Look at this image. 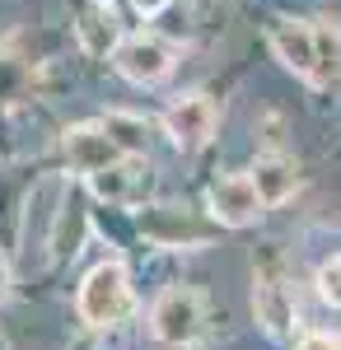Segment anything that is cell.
Returning a JSON list of instances; mask_svg holds the SVG:
<instances>
[{
    "mask_svg": "<svg viewBox=\"0 0 341 350\" xmlns=\"http://www.w3.org/2000/svg\"><path fill=\"white\" fill-rule=\"evenodd\" d=\"M71 173H42L24 196V211H19V234H14V247H19V262L28 271L47 267L52 262V243L56 229H61V215H66V201H71Z\"/></svg>",
    "mask_w": 341,
    "mask_h": 350,
    "instance_id": "1",
    "label": "cell"
},
{
    "mask_svg": "<svg viewBox=\"0 0 341 350\" xmlns=\"http://www.w3.org/2000/svg\"><path fill=\"white\" fill-rule=\"evenodd\" d=\"M131 308H136V285H131V267L122 257H103L79 275L75 318L89 332H117L131 318Z\"/></svg>",
    "mask_w": 341,
    "mask_h": 350,
    "instance_id": "2",
    "label": "cell"
},
{
    "mask_svg": "<svg viewBox=\"0 0 341 350\" xmlns=\"http://www.w3.org/2000/svg\"><path fill=\"white\" fill-rule=\"evenodd\" d=\"M131 229L140 243H150L159 252H201L215 243L220 224L201 211H192L183 201H145L140 211H131Z\"/></svg>",
    "mask_w": 341,
    "mask_h": 350,
    "instance_id": "3",
    "label": "cell"
},
{
    "mask_svg": "<svg viewBox=\"0 0 341 350\" xmlns=\"http://www.w3.org/2000/svg\"><path fill=\"white\" fill-rule=\"evenodd\" d=\"M253 318L271 341H294L299 295H294V275H290L286 257L276 247L253 252Z\"/></svg>",
    "mask_w": 341,
    "mask_h": 350,
    "instance_id": "4",
    "label": "cell"
},
{
    "mask_svg": "<svg viewBox=\"0 0 341 350\" xmlns=\"http://www.w3.org/2000/svg\"><path fill=\"white\" fill-rule=\"evenodd\" d=\"M145 323H150L155 346L192 350L201 336H206V295H201L197 285H168V290L155 295Z\"/></svg>",
    "mask_w": 341,
    "mask_h": 350,
    "instance_id": "5",
    "label": "cell"
},
{
    "mask_svg": "<svg viewBox=\"0 0 341 350\" xmlns=\"http://www.w3.org/2000/svg\"><path fill=\"white\" fill-rule=\"evenodd\" d=\"M84 191L94 206L103 211H140L145 201H155V163L145 154H127V159L108 163L103 173H89L84 178Z\"/></svg>",
    "mask_w": 341,
    "mask_h": 350,
    "instance_id": "6",
    "label": "cell"
},
{
    "mask_svg": "<svg viewBox=\"0 0 341 350\" xmlns=\"http://www.w3.org/2000/svg\"><path fill=\"white\" fill-rule=\"evenodd\" d=\"M112 66H117V75L127 84L150 89V84H164L173 75V47L159 33H127L117 42V52H112Z\"/></svg>",
    "mask_w": 341,
    "mask_h": 350,
    "instance_id": "7",
    "label": "cell"
},
{
    "mask_svg": "<svg viewBox=\"0 0 341 350\" xmlns=\"http://www.w3.org/2000/svg\"><path fill=\"white\" fill-rule=\"evenodd\" d=\"M61 159H66V173L89 178V173H103L108 163L127 159V150L108 135L103 122H75L61 131Z\"/></svg>",
    "mask_w": 341,
    "mask_h": 350,
    "instance_id": "8",
    "label": "cell"
},
{
    "mask_svg": "<svg viewBox=\"0 0 341 350\" xmlns=\"http://www.w3.org/2000/svg\"><path fill=\"white\" fill-rule=\"evenodd\" d=\"M262 196L253 187L248 173H225L206 187V215L220 224V229H248L262 219Z\"/></svg>",
    "mask_w": 341,
    "mask_h": 350,
    "instance_id": "9",
    "label": "cell"
},
{
    "mask_svg": "<svg viewBox=\"0 0 341 350\" xmlns=\"http://www.w3.org/2000/svg\"><path fill=\"white\" fill-rule=\"evenodd\" d=\"M215 126H220V112H215V103L206 94H183V98H173V108L164 112V135L183 154L206 150L215 140Z\"/></svg>",
    "mask_w": 341,
    "mask_h": 350,
    "instance_id": "10",
    "label": "cell"
},
{
    "mask_svg": "<svg viewBox=\"0 0 341 350\" xmlns=\"http://www.w3.org/2000/svg\"><path fill=\"white\" fill-rule=\"evenodd\" d=\"M266 42H271V52L276 61L294 70L304 84H314L318 89V33H314V19H276L271 33H266Z\"/></svg>",
    "mask_w": 341,
    "mask_h": 350,
    "instance_id": "11",
    "label": "cell"
},
{
    "mask_svg": "<svg viewBox=\"0 0 341 350\" xmlns=\"http://www.w3.org/2000/svg\"><path fill=\"white\" fill-rule=\"evenodd\" d=\"M248 178H253V187L262 196V206H286L290 196L299 191V163L290 154H281V150H266L248 168Z\"/></svg>",
    "mask_w": 341,
    "mask_h": 350,
    "instance_id": "12",
    "label": "cell"
},
{
    "mask_svg": "<svg viewBox=\"0 0 341 350\" xmlns=\"http://www.w3.org/2000/svg\"><path fill=\"white\" fill-rule=\"evenodd\" d=\"M75 38H79V47H84L89 56H112L127 33H122V24H117V14H112L108 0H84V5H79Z\"/></svg>",
    "mask_w": 341,
    "mask_h": 350,
    "instance_id": "13",
    "label": "cell"
},
{
    "mask_svg": "<svg viewBox=\"0 0 341 350\" xmlns=\"http://www.w3.org/2000/svg\"><path fill=\"white\" fill-rule=\"evenodd\" d=\"M108 126V135L127 150V154H145V145H150V131H155V122L150 117H140V112H108L99 117Z\"/></svg>",
    "mask_w": 341,
    "mask_h": 350,
    "instance_id": "14",
    "label": "cell"
},
{
    "mask_svg": "<svg viewBox=\"0 0 341 350\" xmlns=\"http://www.w3.org/2000/svg\"><path fill=\"white\" fill-rule=\"evenodd\" d=\"M318 33V89L341 80V28L337 19H314Z\"/></svg>",
    "mask_w": 341,
    "mask_h": 350,
    "instance_id": "15",
    "label": "cell"
},
{
    "mask_svg": "<svg viewBox=\"0 0 341 350\" xmlns=\"http://www.w3.org/2000/svg\"><path fill=\"white\" fill-rule=\"evenodd\" d=\"M314 295L327 304V308H337L341 313V252H332V257H323L314 271Z\"/></svg>",
    "mask_w": 341,
    "mask_h": 350,
    "instance_id": "16",
    "label": "cell"
},
{
    "mask_svg": "<svg viewBox=\"0 0 341 350\" xmlns=\"http://www.w3.org/2000/svg\"><path fill=\"white\" fill-rule=\"evenodd\" d=\"M28 84H33V75H28L24 61L0 56V103H19V98L28 94Z\"/></svg>",
    "mask_w": 341,
    "mask_h": 350,
    "instance_id": "17",
    "label": "cell"
},
{
    "mask_svg": "<svg viewBox=\"0 0 341 350\" xmlns=\"http://www.w3.org/2000/svg\"><path fill=\"white\" fill-rule=\"evenodd\" d=\"M290 350H341V336H332V332H299L290 341Z\"/></svg>",
    "mask_w": 341,
    "mask_h": 350,
    "instance_id": "18",
    "label": "cell"
},
{
    "mask_svg": "<svg viewBox=\"0 0 341 350\" xmlns=\"http://www.w3.org/2000/svg\"><path fill=\"white\" fill-rule=\"evenodd\" d=\"M14 295V257L10 252H0V304Z\"/></svg>",
    "mask_w": 341,
    "mask_h": 350,
    "instance_id": "19",
    "label": "cell"
},
{
    "mask_svg": "<svg viewBox=\"0 0 341 350\" xmlns=\"http://www.w3.org/2000/svg\"><path fill=\"white\" fill-rule=\"evenodd\" d=\"M164 5H168V0H131V10H136V14H145V19H155Z\"/></svg>",
    "mask_w": 341,
    "mask_h": 350,
    "instance_id": "20",
    "label": "cell"
},
{
    "mask_svg": "<svg viewBox=\"0 0 341 350\" xmlns=\"http://www.w3.org/2000/svg\"><path fill=\"white\" fill-rule=\"evenodd\" d=\"M108 5H112V0H108Z\"/></svg>",
    "mask_w": 341,
    "mask_h": 350,
    "instance_id": "21",
    "label": "cell"
},
{
    "mask_svg": "<svg viewBox=\"0 0 341 350\" xmlns=\"http://www.w3.org/2000/svg\"><path fill=\"white\" fill-rule=\"evenodd\" d=\"M0 350H5V346H0Z\"/></svg>",
    "mask_w": 341,
    "mask_h": 350,
    "instance_id": "22",
    "label": "cell"
}]
</instances>
